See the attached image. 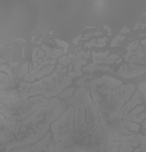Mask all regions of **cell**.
Segmentation results:
<instances>
[{
    "mask_svg": "<svg viewBox=\"0 0 146 152\" xmlns=\"http://www.w3.org/2000/svg\"><path fill=\"white\" fill-rule=\"evenodd\" d=\"M85 72H93V70H111L109 67H104V66H96L95 64L94 65H89V66L85 67L84 68Z\"/></svg>",
    "mask_w": 146,
    "mask_h": 152,
    "instance_id": "6da1fadb",
    "label": "cell"
},
{
    "mask_svg": "<svg viewBox=\"0 0 146 152\" xmlns=\"http://www.w3.org/2000/svg\"><path fill=\"white\" fill-rule=\"evenodd\" d=\"M74 91V89H68V90H66L64 94H62V95L59 96V98H68V97H71V95H72V92Z\"/></svg>",
    "mask_w": 146,
    "mask_h": 152,
    "instance_id": "7a4b0ae2",
    "label": "cell"
}]
</instances>
